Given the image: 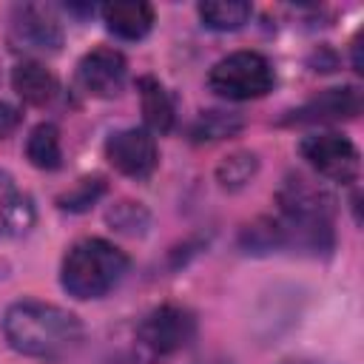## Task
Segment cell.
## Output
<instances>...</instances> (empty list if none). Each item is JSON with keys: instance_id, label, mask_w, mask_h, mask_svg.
Segmentation results:
<instances>
[{"instance_id": "8992f818", "label": "cell", "mask_w": 364, "mask_h": 364, "mask_svg": "<svg viewBox=\"0 0 364 364\" xmlns=\"http://www.w3.org/2000/svg\"><path fill=\"white\" fill-rule=\"evenodd\" d=\"M276 199H279V216L284 219L333 225V213H336L333 193L304 173H287Z\"/></svg>"}, {"instance_id": "ac0fdd59", "label": "cell", "mask_w": 364, "mask_h": 364, "mask_svg": "<svg viewBox=\"0 0 364 364\" xmlns=\"http://www.w3.org/2000/svg\"><path fill=\"white\" fill-rule=\"evenodd\" d=\"M256 168H259L256 154H250V151H236V154H230V156H225V159L219 162L216 179H219V185H222L225 191H239L242 185L250 182V176L256 173Z\"/></svg>"}, {"instance_id": "9a60e30c", "label": "cell", "mask_w": 364, "mask_h": 364, "mask_svg": "<svg viewBox=\"0 0 364 364\" xmlns=\"http://www.w3.org/2000/svg\"><path fill=\"white\" fill-rule=\"evenodd\" d=\"M26 156L40 171H57L63 165V145H60V128L54 122H40L28 131L26 139Z\"/></svg>"}, {"instance_id": "30bf717a", "label": "cell", "mask_w": 364, "mask_h": 364, "mask_svg": "<svg viewBox=\"0 0 364 364\" xmlns=\"http://www.w3.org/2000/svg\"><path fill=\"white\" fill-rule=\"evenodd\" d=\"M125 77H128V63L114 48H94L77 65V80L82 91L102 100L117 97L125 85Z\"/></svg>"}, {"instance_id": "d6986e66", "label": "cell", "mask_w": 364, "mask_h": 364, "mask_svg": "<svg viewBox=\"0 0 364 364\" xmlns=\"http://www.w3.org/2000/svg\"><path fill=\"white\" fill-rule=\"evenodd\" d=\"M108 225L117 228L119 233H128V236H142L151 225V213L145 210V205L139 202H131V199H122L117 202L108 213H105Z\"/></svg>"}, {"instance_id": "52a82bcc", "label": "cell", "mask_w": 364, "mask_h": 364, "mask_svg": "<svg viewBox=\"0 0 364 364\" xmlns=\"http://www.w3.org/2000/svg\"><path fill=\"white\" fill-rule=\"evenodd\" d=\"M9 40L17 51L54 54L63 46V26L57 23V17L48 9L26 3V6H17L11 14Z\"/></svg>"}, {"instance_id": "e0dca14e", "label": "cell", "mask_w": 364, "mask_h": 364, "mask_svg": "<svg viewBox=\"0 0 364 364\" xmlns=\"http://www.w3.org/2000/svg\"><path fill=\"white\" fill-rule=\"evenodd\" d=\"M242 125H245V119L233 111H202L196 117V122L191 125V136H193V142H216V139L239 134Z\"/></svg>"}, {"instance_id": "5b68a950", "label": "cell", "mask_w": 364, "mask_h": 364, "mask_svg": "<svg viewBox=\"0 0 364 364\" xmlns=\"http://www.w3.org/2000/svg\"><path fill=\"white\" fill-rule=\"evenodd\" d=\"M193 336H196V318L191 310L179 304H162L151 310L136 327V341L142 344V350L159 358L179 353L193 341Z\"/></svg>"}, {"instance_id": "2e32d148", "label": "cell", "mask_w": 364, "mask_h": 364, "mask_svg": "<svg viewBox=\"0 0 364 364\" xmlns=\"http://www.w3.org/2000/svg\"><path fill=\"white\" fill-rule=\"evenodd\" d=\"M199 20L205 28H213V31H236L242 28L247 20H250V3H242V0H208V3H199Z\"/></svg>"}, {"instance_id": "ba28073f", "label": "cell", "mask_w": 364, "mask_h": 364, "mask_svg": "<svg viewBox=\"0 0 364 364\" xmlns=\"http://www.w3.org/2000/svg\"><path fill=\"white\" fill-rule=\"evenodd\" d=\"M105 159L131 179H148L159 162L156 139L145 128H122L105 139Z\"/></svg>"}, {"instance_id": "44dd1931", "label": "cell", "mask_w": 364, "mask_h": 364, "mask_svg": "<svg viewBox=\"0 0 364 364\" xmlns=\"http://www.w3.org/2000/svg\"><path fill=\"white\" fill-rule=\"evenodd\" d=\"M17 119H20V114L11 108V105H6V102H0V139L17 125Z\"/></svg>"}, {"instance_id": "7c38bea8", "label": "cell", "mask_w": 364, "mask_h": 364, "mask_svg": "<svg viewBox=\"0 0 364 364\" xmlns=\"http://www.w3.org/2000/svg\"><path fill=\"white\" fill-rule=\"evenodd\" d=\"M11 88L28 105H48L57 97V77L37 60H23L11 71Z\"/></svg>"}, {"instance_id": "4fadbf2b", "label": "cell", "mask_w": 364, "mask_h": 364, "mask_svg": "<svg viewBox=\"0 0 364 364\" xmlns=\"http://www.w3.org/2000/svg\"><path fill=\"white\" fill-rule=\"evenodd\" d=\"M34 225V208L26 193L14 185V179L0 171V239L20 236Z\"/></svg>"}, {"instance_id": "5bb4252c", "label": "cell", "mask_w": 364, "mask_h": 364, "mask_svg": "<svg viewBox=\"0 0 364 364\" xmlns=\"http://www.w3.org/2000/svg\"><path fill=\"white\" fill-rule=\"evenodd\" d=\"M136 88H139V100H142L145 125L154 134H168L173 125V100H171L168 88L154 77H139Z\"/></svg>"}, {"instance_id": "8fae6325", "label": "cell", "mask_w": 364, "mask_h": 364, "mask_svg": "<svg viewBox=\"0 0 364 364\" xmlns=\"http://www.w3.org/2000/svg\"><path fill=\"white\" fill-rule=\"evenodd\" d=\"M102 23L111 34L119 40H142L151 26H154V9L139 0H119V3H105L100 9Z\"/></svg>"}, {"instance_id": "9c48e42d", "label": "cell", "mask_w": 364, "mask_h": 364, "mask_svg": "<svg viewBox=\"0 0 364 364\" xmlns=\"http://www.w3.org/2000/svg\"><path fill=\"white\" fill-rule=\"evenodd\" d=\"M361 111V91L355 85H341V88H327L318 91L313 100L290 111L284 117L287 125H321V122H341L353 119Z\"/></svg>"}, {"instance_id": "6da1fadb", "label": "cell", "mask_w": 364, "mask_h": 364, "mask_svg": "<svg viewBox=\"0 0 364 364\" xmlns=\"http://www.w3.org/2000/svg\"><path fill=\"white\" fill-rule=\"evenodd\" d=\"M3 336L11 350L31 358L57 361L74 353L82 341V321L46 301H14L3 316Z\"/></svg>"}, {"instance_id": "7402d4cb", "label": "cell", "mask_w": 364, "mask_h": 364, "mask_svg": "<svg viewBox=\"0 0 364 364\" xmlns=\"http://www.w3.org/2000/svg\"><path fill=\"white\" fill-rule=\"evenodd\" d=\"M282 364H330V361H316V358H287Z\"/></svg>"}, {"instance_id": "7a4b0ae2", "label": "cell", "mask_w": 364, "mask_h": 364, "mask_svg": "<svg viewBox=\"0 0 364 364\" xmlns=\"http://www.w3.org/2000/svg\"><path fill=\"white\" fill-rule=\"evenodd\" d=\"M128 270V256L97 236L80 239L63 259L60 284L74 299H100L119 284Z\"/></svg>"}, {"instance_id": "277c9868", "label": "cell", "mask_w": 364, "mask_h": 364, "mask_svg": "<svg viewBox=\"0 0 364 364\" xmlns=\"http://www.w3.org/2000/svg\"><path fill=\"white\" fill-rule=\"evenodd\" d=\"M299 154L301 159L324 179H333V182H355L358 179V171H361V156H358V148L344 136V134H336V131H324V134H307L301 142H299Z\"/></svg>"}, {"instance_id": "3957f363", "label": "cell", "mask_w": 364, "mask_h": 364, "mask_svg": "<svg viewBox=\"0 0 364 364\" xmlns=\"http://www.w3.org/2000/svg\"><path fill=\"white\" fill-rule=\"evenodd\" d=\"M208 85L213 94H219L225 100H236V102L256 100V97H264L267 91H273L276 71H273L270 60L259 51H233L210 68Z\"/></svg>"}, {"instance_id": "ffe728a7", "label": "cell", "mask_w": 364, "mask_h": 364, "mask_svg": "<svg viewBox=\"0 0 364 364\" xmlns=\"http://www.w3.org/2000/svg\"><path fill=\"white\" fill-rule=\"evenodd\" d=\"M105 193V182L100 176H88V179H80L68 193H63L57 199V205L63 210H71V213H80V210H88L100 196Z\"/></svg>"}]
</instances>
